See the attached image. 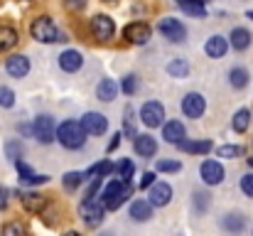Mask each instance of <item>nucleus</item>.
<instances>
[{
    "instance_id": "obj_1",
    "label": "nucleus",
    "mask_w": 253,
    "mask_h": 236,
    "mask_svg": "<svg viewBox=\"0 0 253 236\" xmlns=\"http://www.w3.org/2000/svg\"><path fill=\"white\" fill-rule=\"evenodd\" d=\"M30 35H32V40H37V42H42V45L67 42V35H64V32L52 22V17H47V15H40V17L32 20V25H30Z\"/></svg>"
},
{
    "instance_id": "obj_2",
    "label": "nucleus",
    "mask_w": 253,
    "mask_h": 236,
    "mask_svg": "<svg viewBox=\"0 0 253 236\" xmlns=\"http://www.w3.org/2000/svg\"><path fill=\"white\" fill-rule=\"evenodd\" d=\"M86 136H88V133L84 131L82 121H64L62 126H57V141H59L64 148H69V150L84 148Z\"/></svg>"
},
{
    "instance_id": "obj_3",
    "label": "nucleus",
    "mask_w": 253,
    "mask_h": 236,
    "mask_svg": "<svg viewBox=\"0 0 253 236\" xmlns=\"http://www.w3.org/2000/svg\"><path fill=\"white\" fill-rule=\"evenodd\" d=\"M130 192H133L130 182H126V180H113V182H108V185L103 187L101 202L106 204V209H118V207L130 197Z\"/></svg>"
},
{
    "instance_id": "obj_4",
    "label": "nucleus",
    "mask_w": 253,
    "mask_h": 236,
    "mask_svg": "<svg viewBox=\"0 0 253 236\" xmlns=\"http://www.w3.org/2000/svg\"><path fill=\"white\" fill-rule=\"evenodd\" d=\"M106 204L101 202V199H84V204L79 207V214H82V219H84L86 227H91V229H96L101 222H103V217H106Z\"/></svg>"
},
{
    "instance_id": "obj_5",
    "label": "nucleus",
    "mask_w": 253,
    "mask_h": 236,
    "mask_svg": "<svg viewBox=\"0 0 253 236\" xmlns=\"http://www.w3.org/2000/svg\"><path fill=\"white\" fill-rule=\"evenodd\" d=\"M88 30H91V37L98 40V42H108L116 35V25L108 15H93L91 22H88Z\"/></svg>"
},
{
    "instance_id": "obj_6",
    "label": "nucleus",
    "mask_w": 253,
    "mask_h": 236,
    "mask_svg": "<svg viewBox=\"0 0 253 236\" xmlns=\"http://www.w3.org/2000/svg\"><path fill=\"white\" fill-rule=\"evenodd\" d=\"M158 32L168 40V42H184L187 40V27L177 20V17H163L158 22Z\"/></svg>"
},
{
    "instance_id": "obj_7",
    "label": "nucleus",
    "mask_w": 253,
    "mask_h": 236,
    "mask_svg": "<svg viewBox=\"0 0 253 236\" xmlns=\"http://www.w3.org/2000/svg\"><path fill=\"white\" fill-rule=\"evenodd\" d=\"M35 138L42 143V145H49L52 141H57V126H54V118L52 116H37L35 123Z\"/></svg>"
},
{
    "instance_id": "obj_8",
    "label": "nucleus",
    "mask_w": 253,
    "mask_h": 236,
    "mask_svg": "<svg viewBox=\"0 0 253 236\" xmlns=\"http://www.w3.org/2000/svg\"><path fill=\"white\" fill-rule=\"evenodd\" d=\"M140 121L148 126V128H158L165 123V106L160 101H148L143 108H140Z\"/></svg>"
},
{
    "instance_id": "obj_9",
    "label": "nucleus",
    "mask_w": 253,
    "mask_h": 236,
    "mask_svg": "<svg viewBox=\"0 0 253 236\" xmlns=\"http://www.w3.org/2000/svg\"><path fill=\"white\" fill-rule=\"evenodd\" d=\"M150 35H153V30L145 25V22H130V25H126L123 27V37L130 42V45H148L150 42Z\"/></svg>"
},
{
    "instance_id": "obj_10",
    "label": "nucleus",
    "mask_w": 253,
    "mask_h": 236,
    "mask_svg": "<svg viewBox=\"0 0 253 236\" xmlns=\"http://www.w3.org/2000/svg\"><path fill=\"white\" fill-rule=\"evenodd\" d=\"M204 111H207V101H204L202 94L192 91V94H187V96L182 98V113H184L187 118H202Z\"/></svg>"
},
{
    "instance_id": "obj_11",
    "label": "nucleus",
    "mask_w": 253,
    "mask_h": 236,
    "mask_svg": "<svg viewBox=\"0 0 253 236\" xmlns=\"http://www.w3.org/2000/svg\"><path fill=\"white\" fill-rule=\"evenodd\" d=\"M82 126H84V131L88 136H103L108 131V118L96 113V111H88V113L82 116Z\"/></svg>"
},
{
    "instance_id": "obj_12",
    "label": "nucleus",
    "mask_w": 253,
    "mask_h": 236,
    "mask_svg": "<svg viewBox=\"0 0 253 236\" xmlns=\"http://www.w3.org/2000/svg\"><path fill=\"white\" fill-rule=\"evenodd\" d=\"M224 167H221V162L219 160H204L202 162V180L207 182V185H221L224 182Z\"/></svg>"
},
{
    "instance_id": "obj_13",
    "label": "nucleus",
    "mask_w": 253,
    "mask_h": 236,
    "mask_svg": "<svg viewBox=\"0 0 253 236\" xmlns=\"http://www.w3.org/2000/svg\"><path fill=\"white\" fill-rule=\"evenodd\" d=\"M15 167H17V172H20V185H22V187H37V185L49 182V177H47V175L32 172V170H30V165H25L22 160H17V162H15Z\"/></svg>"
},
{
    "instance_id": "obj_14",
    "label": "nucleus",
    "mask_w": 253,
    "mask_h": 236,
    "mask_svg": "<svg viewBox=\"0 0 253 236\" xmlns=\"http://www.w3.org/2000/svg\"><path fill=\"white\" fill-rule=\"evenodd\" d=\"M133 148H135V153L140 157H153L158 153V141L150 136V133H138L135 138H133Z\"/></svg>"
},
{
    "instance_id": "obj_15",
    "label": "nucleus",
    "mask_w": 253,
    "mask_h": 236,
    "mask_svg": "<svg viewBox=\"0 0 253 236\" xmlns=\"http://www.w3.org/2000/svg\"><path fill=\"white\" fill-rule=\"evenodd\" d=\"M5 69H7V74L15 79H22L30 74V59L25 57V54H12L7 62H5Z\"/></svg>"
},
{
    "instance_id": "obj_16",
    "label": "nucleus",
    "mask_w": 253,
    "mask_h": 236,
    "mask_svg": "<svg viewBox=\"0 0 253 236\" xmlns=\"http://www.w3.org/2000/svg\"><path fill=\"white\" fill-rule=\"evenodd\" d=\"M17 197H20V204L27 212H32V214H42L44 207H47V199L42 194H37V192H20Z\"/></svg>"
},
{
    "instance_id": "obj_17",
    "label": "nucleus",
    "mask_w": 253,
    "mask_h": 236,
    "mask_svg": "<svg viewBox=\"0 0 253 236\" xmlns=\"http://www.w3.org/2000/svg\"><path fill=\"white\" fill-rule=\"evenodd\" d=\"M172 199V187L168 182H155L150 187V204L153 207H168Z\"/></svg>"
},
{
    "instance_id": "obj_18",
    "label": "nucleus",
    "mask_w": 253,
    "mask_h": 236,
    "mask_svg": "<svg viewBox=\"0 0 253 236\" xmlns=\"http://www.w3.org/2000/svg\"><path fill=\"white\" fill-rule=\"evenodd\" d=\"M204 52L211 57V59H221L226 52H229V40L221 37V35H211L204 45Z\"/></svg>"
},
{
    "instance_id": "obj_19",
    "label": "nucleus",
    "mask_w": 253,
    "mask_h": 236,
    "mask_svg": "<svg viewBox=\"0 0 253 236\" xmlns=\"http://www.w3.org/2000/svg\"><path fill=\"white\" fill-rule=\"evenodd\" d=\"M82 64H84V57H82V52H77V49H67V52L59 54V67H62V72L74 74V72L82 69Z\"/></svg>"
},
{
    "instance_id": "obj_20",
    "label": "nucleus",
    "mask_w": 253,
    "mask_h": 236,
    "mask_svg": "<svg viewBox=\"0 0 253 236\" xmlns=\"http://www.w3.org/2000/svg\"><path fill=\"white\" fill-rule=\"evenodd\" d=\"M184 136H187V131H184V126L179 121H168L163 126V138H165V143H169V145H179L184 141Z\"/></svg>"
},
{
    "instance_id": "obj_21",
    "label": "nucleus",
    "mask_w": 253,
    "mask_h": 236,
    "mask_svg": "<svg viewBox=\"0 0 253 236\" xmlns=\"http://www.w3.org/2000/svg\"><path fill=\"white\" fill-rule=\"evenodd\" d=\"M177 7L189 17H207V0H177Z\"/></svg>"
},
{
    "instance_id": "obj_22",
    "label": "nucleus",
    "mask_w": 253,
    "mask_h": 236,
    "mask_svg": "<svg viewBox=\"0 0 253 236\" xmlns=\"http://www.w3.org/2000/svg\"><path fill=\"white\" fill-rule=\"evenodd\" d=\"M251 40L253 37L246 27H234V30H231V37H229V45H231L236 52H244V49L251 47Z\"/></svg>"
},
{
    "instance_id": "obj_23",
    "label": "nucleus",
    "mask_w": 253,
    "mask_h": 236,
    "mask_svg": "<svg viewBox=\"0 0 253 236\" xmlns=\"http://www.w3.org/2000/svg\"><path fill=\"white\" fill-rule=\"evenodd\" d=\"M118 81L116 79H101L98 81V86H96V96L101 98V101H113L116 96H118Z\"/></svg>"
},
{
    "instance_id": "obj_24",
    "label": "nucleus",
    "mask_w": 253,
    "mask_h": 236,
    "mask_svg": "<svg viewBox=\"0 0 253 236\" xmlns=\"http://www.w3.org/2000/svg\"><path fill=\"white\" fill-rule=\"evenodd\" d=\"M130 217H133V222H148V219L153 217V204H150V199H135V202L130 204Z\"/></svg>"
},
{
    "instance_id": "obj_25",
    "label": "nucleus",
    "mask_w": 253,
    "mask_h": 236,
    "mask_svg": "<svg viewBox=\"0 0 253 236\" xmlns=\"http://www.w3.org/2000/svg\"><path fill=\"white\" fill-rule=\"evenodd\" d=\"M177 148L184 150V153H192V155H207L214 145H211V141H187V138H184Z\"/></svg>"
},
{
    "instance_id": "obj_26",
    "label": "nucleus",
    "mask_w": 253,
    "mask_h": 236,
    "mask_svg": "<svg viewBox=\"0 0 253 236\" xmlns=\"http://www.w3.org/2000/svg\"><path fill=\"white\" fill-rule=\"evenodd\" d=\"M17 42H20V35L10 25H0V54L10 52L12 47H17Z\"/></svg>"
},
{
    "instance_id": "obj_27",
    "label": "nucleus",
    "mask_w": 253,
    "mask_h": 236,
    "mask_svg": "<svg viewBox=\"0 0 253 236\" xmlns=\"http://www.w3.org/2000/svg\"><path fill=\"white\" fill-rule=\"evenodd\" d=\"M249 126H251V111H249V108H239V111L234 113L231 128H234L236 133H246Z\"/></svg>"
},
{
    "instance_id": "obj_28",
    "label": "nucleus",
    "mask_w": 253,
    "mask_h": 236,
    "mask_svg": "<svg viewBox=\"0 0 253 236\" xmlns=\"http://www.w3.org/2000/svg\"><path fill=\"white\" fill-rule=\"evenodd\" d=\"M229 84H231L234 89H244V86H249V72H246L244 67H234V69L229 72Z\"/></svg>"
},
{
    "instance_id": "obj_29",
    "label": "nucleus",
    "mask_w": 253,
    "mask_h": 236,
    "mask_svg": "<svg viewBox=\"0 0 253 236\" xmlns=\"http://www.w3.org/2000/svg\"><path fill=\"white\" fill-rule=\"evenodd\" d=\"M113 170H116V165H113L111 160H101V162H96V165L86 172V177H108Z\"/></svg>"
},
{
    "instance_id": "obj_30",
    "label": "nucleus",
    "mask_w": 253,
    "mask_h": 236,
    "mask_svg": "<svg viewBox=\"0 0 253 236\" xmlns=\"http://www.w3.org/2000/svg\"><path fill=\"white\" fill-rule=\"evenodd\" d=\"M116 177L118 180H126V182H130L133 180V172H135V167H133V162L128 160V157H121V162L116 165Z\"/></svg>"
},
{
    "instance_id": "obj_31",
    "label": "nucleus",
    "mask_w": 253,
    "mask_h": 236,
    "mask_svg": "<svg viewBox=\"0 0 253 236\" xmlns=\"http://www.w3.org/2000/svg\"><path fill=\"white\" fill-rule=\"evenodd\" d=\"M221 227H224L226 232H241V229L246 227V219H244V214H226V217L221 219Z\"/></svg>"
},
{
    "instance_id": "obj_32",
    "label": "nucleus",
    "mask_w": 253,
    "mask_h": 236,
    "mask_svg": "<svg viewBox=\"0 0 253 236\" xmlns=\"http://www.w3.org/2000/svg\"><path fill=\"white\" fill-rule=\"evenodd\" d=\"M168 74H172V77H177V79H184L189 74V64L184 59H172L168 64Z\"/></svg>"
},
{
    "instance_id": "obj_33",
    "label": "nucleus",
    "mask_w": 253,
    "mask_h": 236,
    "mask_svg": "<svg viewBox=\"0 0 253 236\" xmlns=\"http://www.w3.org/2000/svg\"><path fill=\"white\" fill-rule=\"evenodd\" d=\"M84 180H86V172H67V175L62 177V182H64V187H67L69 192H74L77 187H82Z\"/></svg>"
},
{
    "instance_id": "obj_34",
    "label": "nucleus",
    "mask_w": 253,
    "mask_h": 236,
    "mask_svg": "<svg viewBox=\"0 0 253 236\" xmlns=\"http://www.w3.org/2000/svg\"><path fill=\"white\" fill-rule=\"evenodd\" d=\"M216 155L226 157V160H234V157L244 155V148L241 145H221V148H216Z\"/></svg>"
},
{
    "instance_id": "obj_35",
    "label": "nucleus",
    "mask_w": 253,
    "mask_h": 236,
    "mask_svg": "<svg viewBox=\"0 0 253 236\" xmlns=\"http://www.w3.org/2000/svg\"><path fill=\"white\" fill-rule=\"evenodd\" d=\"M121 91H123L126 96H133V94L138 91V77H135V74H128V77L121 79Z\"/></svg>"
},
{
    "instance_id": "obj_36",
    "label": "nucleus",
    "mask_w": 253,
    "mask_h": 236,
    "mask_svg": "<svg viewBox=\"0 0 253 236\" xmlns=\"http://www.w3.org/2000/svg\"><path fill=\"white\" fill-rule=\"evenodd\" d=\"M155 170L158 172H179L182 170V162L179 160H158L155 162Z\"/></svg>"
},
{
    "instance_id": "obj_37",
    "label": "nucleus",
    "mask_w": 253,
    "mask_h": 236,
    "mask_svg": "<svg viewBox=\"0 0 253 236\" xmlns=\"http://www.w3.org/2000/svg\"><path fill=\"white\" fill-rule=\"evenodd\" d=\"M0 236H27V232H25V227H22L20 222H7V224L2 227Z\"/></svg>"
},
{
    "instance_id": "obj_38",
    "label": "nucleus",
    "mask_w": 253,
    "mask_h": 236,
    "mask_svg": "<svg viewBox=\"0 0 253 236\" xmlns=\"http://www.w3.org/2000/svg\"><path fill=\"white\" fill-rule=\"evenodd\" d=\"M0 106L2 108H12L15 106V91L7 86H0Z\"/></svg>"
},
{
    "instance_id": "obj_39",
    "label": "nucleus",
    "mask_w": 253,
    "mask_h": 236,
    "mask_svg": "<svg viewBox=\"0 0 253 236\" xmlns=\"http://www.w3.org/2000/svg\"><path fill=\"white\" fill-rule=\"evenodd\" d=\"M126 133H128L130 138L138 136V133H135V118H133V108H130V106L126 108Z\"/></svg>"
},
{
    "instance_id": "obj_40",
    "label": "nucleus",
    "mask_w": 253,
    "mask_h": 236,
    "mask_svg": "<svg viewBox=\"0 0 253 236\" xmlns=\"http://www.w3.org/2000/svg\"><path fill=\"white\" fill-rule=\"evenodd\" d=\"M241 192H244L246 197H251V199H253V172H251V175H244V177H241Z\"/></svg>"
},
{
    "instance_id": "obj_41",
    "label": "nucleus",
    "mask_w": 253,
    "mask_h": 236,
    "mask_svg": "<svg viewBox=\"0 0 253 236\" xmlns=\"http://www.w3.org/2000/svg\"><path fill=\"white\" fill-rule=\"evenodd\" d=\"M7 155H10L12 162H17L22 157V145L20 143H7Z\"/></svg>"
},
{
    "instance_id": "obj_42",
    "label": "nucleus",
    "mask_w": 253,
    "mask_h": 236,
    "mask_svg": "<svg viewBox=\"0 0 253 236\" xmlns=\"http://www.w3.org/2000/svg\"><path fill=\"white\" fill-rule=\"evenodd\" d=\"M153 185H155V172H143L138 187H140V189H148V187H153Z\"/></svg>"
},
{
    "instance_id": "obj_43",
    "label": "nucleus",
    "mask_w": 253,
    "mask_h": 236,
    "mask_svg": "<svg viewBox=\"0 0 253 236\" xmlns=\"http://www.w3.org/2000/svg\"><path fill=\"white\" fill-rule=\"evenodd\" d=\"M7 194H10V192H7V187H2V185H0V209H7Z\"/></svg>"
},
{
    "instance_id": "obj_44",
    "label": "nucleus",
    "mask_w": 253,
    "mask_h": 236,
    "mask_svg": "<svg viewBox=\"0 0 253 236\" xmlns=\"http://www.w3.org/2000/svg\"><path fill=\"white\" fill-rule=\"evenodd\" d=\"M67 5H69L72 10H84L86 0H67Z\"/></svg>"
},
{
    "instance_id": "obj_45",
    "label": "nucleus",
    "mask_w": 253,
    "mask_h": 236,
    "mask_svg": "<svg viewBox=\"0 0 253 236\" xmlns=\"http://www.w3.org/2000/svg\"><path fill=\"white\" fill-rule=\"evenodd\" d=\"M121 138H123V133H116V136H113V141H111V145H108V153H113V150L118 148V143H121Z\"/></svg>"
},
{
    "instance_id": "obj_46",
    "label": "nucleus",
    "mask_w": 253,
    "mask_h": 236,
    "mask_svg": "<svg viewBox=\"0 0 253 236\" xmlns=\"http://www.w3.org/2000/svg\"><path fill=\"white\" fill-rule=\"evenodd\" d=\"M64 236H82V234H79V232H67Z\"/></svg>"
},
{
    "instance_id": "obj_47",
    "label": "nucleus",
    "mask_w": 253,
    "mask_h": 236,
    "mask_svg": "<svg viewBox=\"0 0 253 236\" xmlns=\"http://www.w3.org/2000/svg\"><path fill=\"white\" fill-rule=\"evenodd\" d=\"M246 15H249V20H253V10H249V12H246Z\"/></svg>"
},
{
    "instance_id": "obj_48",
    "label": "nucleus",
    "mask_w": 253,
    "mask_h": 236,
    "mask_svg": "<svg viewBox=\"0 0 253 236\" xmlns=\"http://www.w3.org/2000/svg\"><path fill=\"white\" fill-rule=\"evenodd\" d=\"M106 2H116V0H106Z\"/></svg>"
},
{
    "instance_id": "obj_49",
    "label": "nucleus",
    "mask_w": 253,
    "mask_h": 236,
    "mask_svg": "<svg viewBox=\"0 0 253 236\" xmlns=\"http://www.w3.org/2000/svg\"><path fill=\"white\" fill-rule=\"evenodd\" d=\"M20 2H30V0H20Z\"/></svg>"
}]
</instances>
